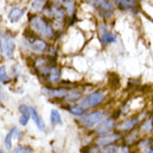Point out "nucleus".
<instances>
[{"mask_svg": "<svg viewBox=\"0 0 153 153\" xmlns=\"http://www.w3.org/2000/svg\"><path fill=\"white\" fill-rule=\"evenodd\" d=\"M11 140H13V131L10 130L7 136H6V139H4V145L8 150L11 149Z\"/></svg>", "mask_w": 153, "mask_h": 153, "instance_id": "obj_27", "label": "nucleus"}, {"mask_svg": "<svg viewBox=\"0 0 153 153\" xmlns=\"http://www.w3.org/2000/svg\"><path fill=\"white\" fill-rule=\"evenodd\" d=\"M26 28L49 43L58 44L63 37V33H57L51 20L42 13H27Z\"/></svg>", "mask_w": 153, "mask_h": 153, "instance_id": "obj_1", "label": "nucleus"}, {"mask_svg": "<svg viewBox=\"0 0 153 153\" xmlns=\"http://www.w3.org/2000/svg\"><path fill=\"white\" fill-rule=\"evenodd\" d=\"M46 2L47 0H30L29 4H28V13H40Z\"/></svg>", "mask_w": 153, "mask_h": 153, "instance_id": "obj_18", "label": "nucleus"}, {"mask_svg": "<svg viewBox=\"0 0 153 153\" xmlns=\"http://www.w3.org/2000/svg\"><path fill=\"white\" fill-rule=\"evenodd\" d=\"M141 131L146 133V134H149L151 132L153 131V117H149V119H146L143 122V123L141 124Z\"/></svg>", "mask_w": 153, "mask_h": 153, "instance_id": "obj_24", "label": "nucleus"}, {"mask_svg": "<svg viewBox=\"0 0 153 153\" xmlns=\"http://www.w3.org/2000/svg\"><path fill=\"white\" fill-rule=\"evenodd\" d=\"M140 123V119L135 116V117H131V119L125 120L124 122L120 124L119 126H116L117 130H121V131H131L134 128H136Z\"/></svg>", "mask_w": 153, "mask_h": 153, "instance_id": "obj_16", "label": "nucleus"}, {"mask_svg": "<svg viewBox=\"0 0 153 153\" xmlns=\"http://www.w3.org/2000/svg\"><path fill=\"white\" fill-rule=\"evenodd\" d=\"M51 123L53 125H62L63 124L62 115H60L59 111L57 108H53L51 111Z\"/></svg>", "mask_w": 153, "mask_h": 153, "instance_id": "obj_23", "label": "nucleus"}, {"mask_svg": "<svg viewBox=\"0 0 153 153\" xmlns=\"http://www.w3.org/2000/svg\"><path fill=\"white\" fill-rule=\"evenodd\" d=\"M117 10L126 13H139V2L135 0H110Z\"/></svg>", "mask_w": 153, "mask_h": 153, "instance_id": "obj_10", "label": "nucleus"}, {"mask_svg": "<svg viewBox=\"0 0 153 153\" xmlns=\"http://www.w3.org/2000/svg\"><path fill=\"white\" fill-rule=\"evenodd\" d=\"M4 18L2 15H0V30L4 28Z\"/></svg>", "mask_w": 153, "mask_h": 153, "instance_id": "obj_31", "label": "nucleus"}, {"mask_svg": "<svg viewBox=\"0 0 153 153\" xmlns=\"http://www.w3.org/2000/svg\"><path fill=\"white\" fill-rule=\"evenodd\" d=\"M18 111L20 113L19 116V124L22 126H26L28 122L31 119V115H30V106H28L27 104H20L18 106Z\"/></svg>", "mask_w": 153, "mask_h": 153, "instance_id": "obj_14", "label": "nucleus"}, {"mask_svg": "<svg viewBox=\"0 0 153 153\" xmlns=\"http://www.w3.org/2000/svg\"><path fill=\"white\" fill-rule=\"evenodd\" d=\"M49 4H55V6H59V7H63L66 0H47Z\"/></svg>", "mask_w": 153, "mask_h": 153, "instance_id": "obj_29", "label": "nucleus"}, {"mask_svg": "<svg viewBox=\"0 0 153 153\" xmlns=\"http://www.w3.org/2000/svg\"><path fill=\"white\" fill-rule=\"evenodd\" d=\"M105 100H106V95L104 93V91L97 89L93 93L88 94L85 97L81 98L78 104L87 111L89 108H95L97 106H101L103 103L105 102Z\"/></svg>", "mask_w": 153, "mask_h": 153, "instance_id": "obj_8", "label": "nucleus"}, {"mask_svg": "<svg viewBox=\"0 0 153 153\" xmlns=\"http://www.w3.org/2000/svg\"><path fill=\"white\" fill-rule=\"evenodd\" d=\"M120 137H121V135H120L119 133H113V134L106 133V134H102L97 139V144L98 145L112 144V143H114V142H116V141L119 140Z\"/></svg>", "mask_w": 153, "mask_h": 153, "instance_id": "obj_15", "label": "nucleus"}, {"mask_svg": "<svg viewBox=\"0 0 153 153\" xmlns=\"http://www.w3.org/2000/svg\"><path fill=\"white\" fill-rule=\"evenodd\" d=\"M62 76H63V69L59 65H54L51 68L49 73L45 76V82L47 83V85H55V84H59V82L62 81Z\"/></svg>", "mask_w": 153, "mask_h": 153, "instance_id": "obj_12", "label": "nucleus"}, {"mask_svg": "<svg viewBox=\"0 0 153 153\" xmlns=\"http://www.w3.org/2000/svg\"><path fill=\"white\" fill-rule=\"evenodd\" d=\"M66 110H67L72 115L76 116V117H81L82 115H84L86 112H87V111H86L83 106H81L78 103H73V104H69V105L66 107Z\"/></svg>", "mask_w": 153, "mask_h": 153, "instance_id": "obj_20", "label": "nucleus"}, {"mask_svg": "<svg viewBox=\"0 0 153 153\" xmlns=\"http://www.w3.org/2000/svg\"><path fill=\"white\" fill-rule=\"evenodd\" d=\"M7 102V94L4 88V85L0 83V104H4Z\"/></svg>", "mask_w": 153, "mask_h": 153, "instance_id": "obj_28", "label": "nucleus"}, {"mask_svg": "<svg viewBox=\"0 0 153 153\" xmlns=\"http://www.w3.org/2000/svg\"><path fill=\"white\" fill-rule=\"evenodd\" d=\"M27 13H28V4L17 2V4H11L8 8L6 13V19L9 24L16 25V24H19L27 16Z\"/></svg>", "mask_w": 153, "mask_h": 153, "instance_id": "obj_6", "label": "nucleus"}, {"mask_svg": "<svg viewBox=\"0 0 153 153\" xmlns=\"http://www.w3.org/2000/svg\"><path fill=\"white\" fill-rule=\"evenodd\" d=\"M49 42L38 37L37 35L31 33L29 29H25L20 34V37L18 38V47L20 49L27 53V55H45L48 47H49Z\"/></svg>", "mask_w": 153, "mask_h": 153, "instance_id": "obj_2", "label": "nucleus"}, {"mask_svg": "<svg viewBox=\"0 0 153 153\" xmlns=\"http://www.w3.org/2000/svg\"><path fill=\"white\" fill-rule=\"evenodd\" d=\"M43 94L49 100H64L68 94V88L65 87H53V85H46L43 87Z\"/></svg>", "mask_w": 153, "mask_h": 153, "instance_id": "obj_11", "label": "nucleus"}, {"mask_svg": "<svg viewBox=\"0 0 153 153\" xmlns=\"http://www.w3.org/2000/svg\"><path fill=\"white\" fill-rule=\"evenodd\" d=\"M84 2L96 13V16L102 22H108L113 19L116 13V8L110 0H84Z\"/></svg>", "mask_w": 153, "mask_h": 153, "instance_id": "obj_4", "label": "nucleus"}, {"mask_svg": "<svg viewBox=\"0 0 153 153\" xmlns=\"http://www.w3.org/2000/svg\"><path fill=\"white\" fill-rule=\"evenodd\" d=\"M117 153H130V152H128V149L126 148V146H122Z\"/></svg>", "mask_w": 153, "mask_h": 153, "instance_id": "obj_30", "label": "nucleus"}, {"mask_svg": "<svg viewBox=\"0 0 153 153\" xmlns=\"http://www.w3.org/2000/svg\"><path fill=\"white\" fill-rule=\"evenodd\" d=\"M18 49V35L17 31L4 27L0 30V55L7 60H13Z\"/></svg>", "mask_w": 153, "mask_h": 153, "instance_id": "obj_3", "label": "nucleus"}, {"mask_svg": "<svg viewBox=\"0 0 153 153\" xmlns=\"http://www.w3.org/2000/svg\"><path fill=\"white\" fill-rule=\"evenodd\" d=\"M13 153H31V149L28 146H25V145H19L13 150Z\"/></svg>", "mask_w": 153, "mask_h": 153, "instance_id": "obj_26", "label": "nucleus"}, {"mask_svg": "<svg viewBox=\"0 0 153 153\" xmlns=\"http://www.w3.org/2000/svg\"><path fill=\"white\" fill-rule=\"evenodd\" d=\"M96 29H97L98 39L104 47L110 46L112 44H115L117 40V34L110 30L108 28V22H102L100 20L96 25Z\"/></svg>", "mask_w": 153, "mask_h": 153, "instance_id": "obj_7", "label": "nucleus"}, {"mask_svg": "<svg viewBox=\"0 0 153 153\" xmlns=\"http://www.w3.org/2000/svg\"><path fill=\"white\" fill-rule=\"evenodd\" d=\"M30 115H31V119L35 122L36 126L40 130V131H45L46 130V124L44 122L43 117L39 115L38 111L35 106H30Z\"/></svg>", "mask_w": 153, "mask_h": 153, "instance_id": "obj_17", "label": "nucleus"}, {"mask_svg": "<svg viewBox=\"0 0 153 153\" xmlns=\"http://www.w3.org/2000/svg\"><path fill=\"white\" fill-rule=\"evenodd\" d=\"M141 149L143 151V153H153V145L151 143V141L144 140L141 142Z\"/></svg>", "mask_w": 153, "mask_h": 153, "instance_id": "obj_25", "label": "nucleus"}, {"mask_svg": "<svg viewBox=\"0 0 153 153\" xmlns=\"http://www.w3.org/2000/svg\"><path fill=\"white\" fill-rule=\"evenodd\" d=\"M82 92L76 88H71L68 91V94L66 95V97L64 98L65 102H67L68 104H73V103H78L82 98Z\"/></svg>", "mask_w": 153, "mask_h": 153, "instance_id": "obj_19", "label": "nucleus"}, {"mask_svg": "<svg viewBox=\"0 0 153 153\" xmlns=\"http://www.w3.org/2000/svg\"><path fill=\"white\" fill-rule=\"evenodd\" d=\"M11 82V77L8 73V68L6 64H0V83L2 85H9Z\"/></svg>", "mask_w": 153, "mask_h": 153, "instance_id": "obj_21", "label": "nucleus"}, {"mask_svg": "<svg viewBox=\"0 0 153 153\" xmlns=\"http://www.w3.org/2000/svg\"><path fill=\"white\" fill-rule=\"evenodd\" d=\"M0 1H1V0H0Z\"/></svg>", "mask_w": 153, "mask_h": 153, "instance_id": "obj_34", "label": "nucleus"}, {"mask_svg": "<svg viewBox=\"0 0 153 153\" xmlns=\"http://www.w3.org/2000/svg\"><path fill=\"white\" fill-rule=\"evenodd\" d=\"M0 153H2V151H0Z\"/></svg>", "mask_w": 153, "mask_h": 153, "instance_id": "obj_32", "label": "nucleus"}, {"mask_svg": "<svg viewBox=\"0 0 153 153\" xmlns=\"http://www.w3.org/2000/svg\"><path fill=\"white\" fill-rule=\"evenodd\" d=\"M104 119H105L104 111H92L88 113L86 112L84 115L78 117V123L86 128H93L97 126V124L101 123Z\"/></svg>", "mask_w": 153, "mask_h": 153, "instance_id": "obj_9", "label": "nucleus"}, {"mask_svg": "<svg viewBox=\"0 0 153 153\" xmlns=\"http://www.w3.org/2000/svg\"><path fill=\"white\" fill-rule=\"evenodd\" d=\"M0 57H1V55H0Z\"/></svg>", "mask_w": 153, "mask_h": 153, "instance_id": "obj_33", "label": "nucleus"}, {"mask_svg": "<svg viewBox=\"0 0 153 153\" xmlns=\"http://www.w3.org/2000/svg\"><path fill=\"white\" fill-rule=\"evenodd\" d=\"M30 63L34 72L38 76L45 78V76L51 71V68L57 64V60L53 59L46 55H34L30 56Z\"/></svg>", "mask_w": 153, "mask_h": 153, "instance_id": "obj_5", "label": "nucleus"}, {"mask_svg": "<svg viewBox=\"0 0 153 153\" xmlns=\"http://www.w3.org/2000/svg\"><path fill=\"white\" fill-rule=\"evenodd\" d=\"M9 75L11 77V79L13 81H17L18 78L22 75V67H20V64L18 62H15L10 65L9 67Z\"/></svg>", "mask_w": 153, "mask_h": 153, "instance_id": "obj_22", "label": "nucleus"}, {"mask_svg": "<svg viewBox=\"0 0 153 153\" xmlns=\"http://www.w3.org/2000/svg\"><path fill=\"white\" fill-rule=\"evenodd\" d=\"M115 124H116V122H115L114 117H107V119H104L101 123L97 124L96 132H97L100 135L106 134V133H111V132L116 128Z\"/></svg>", "mask_w": 153, "mask_h": 153, "instance_id": "obj_13", "label": "nucleus"}]
</instances>
